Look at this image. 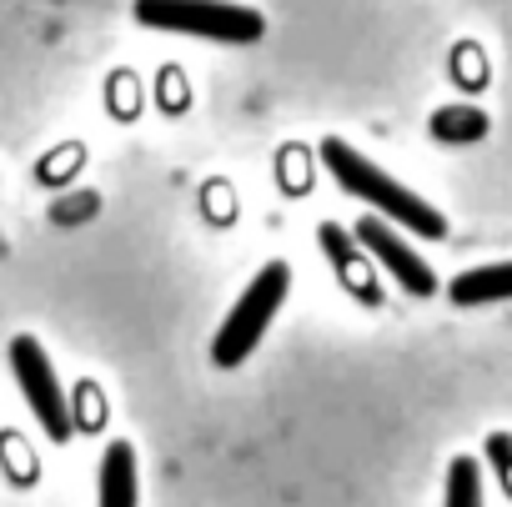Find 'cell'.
I'll list each match as a JSON object with an SVG mask.
<instances>
[{
  "instance_id": "cell-1",
  "label": "cell",
  "mask_w": 512,
  "mask_h": 507,
  "mask_svg": "<svg viewBox=\"0 0 512 507\" xmlns=\"http://www.w3.org/2000/svg\"><path fill=\"white\" fill-rule=\"evenodd\" d=\"M322 166H327V176L347 191V196H357V201H367V206H377L387 221H397L402 231H412V236H427V241H437V236H447V221H442V211L437 206H427L417 191H407L402 181H392L382 166H372L357 146H347V141H337V136H327L322 141Z\"/></svg>"
},
{
  "instance_id": "cell-2",
  "label": "cell",
  "mask_w": 512,
  "mask_h": 507,
  "mask_svg": "<svg viewBox=\"0 0 512 507\" xmlns=\"http://www.w3.org/2000/svg\"><path fill=\"white\" fill-rule=\"evenodd\" d=\"M136 21L146 31H176V36H201L226 46L262 41L267 31L262 11L236 6V0H136Z\"/></svg>"
},
{
  "instance_id": "cell-3",
  "label": "cell",
  "mask_w": 512,
  "mask_h": 507,
  "mask_svg": "<svg viewBox=\"0 0 512 507\" xmlns=\"http://www.w3.org/2000/svg\"><path fill=\"white\" fill-rule=\"evenodd\" d=\"M287 292H292V267H287V262H267L262 272L246 282V292L231 302V312H226V322H221V332H216V342H211V362H216V367L246 362V357L256 352V342L267 337L272 317L282 312Z\"/></svg>"
},
{
  "instance_id": "cell-4",
  "label": "cell",
  "mask_w": 512,
  "mask_h": 507,
  "mask_svg": "<svg viewBox=\"0 0 512 507\" xmlns=\"http://www.w3.org/2000/svg\"><path fill=\"white\" fill-rule=\"evenodd\" d=\"M11 372H16V382H21L31 412H36V422L46 427V437L51 442H66L71 427H76V417H71L66 387H61V377H56V367H51V357H46V347L36 337H16L11 342Z\"/></svg>"
},
{
  "instance_id": "cell-5",
  "label": "cell",
  "mask_w": 512,
  "mask_h": 507,
  "mask_svg": "<svg viewBox=\"0 0 512 507\" xmlns=\"http://www.w3.org/2000/svg\"><path fill=\"white\" fill-rule=\"evenodd\" d=\"M357 241H362V251H372V257L397 277V287H402L407 297H432V292H437L432 267L417 257V251H412L387 221H357Z\"/></svg>"
},
{
  "instance_id": "cell-6",
  "label": "cell",
  "mask_w": 512,
  "mask_h": 507,
  "mask_svg": "<svg viewBox=\"0 0 512 507\" xmlns=\"http://www.w3.org/2000/svg\"><path fill=\"white\" fill-rule=\"evenodd\" d=\"M322 251L332 257V267H337V277H342V287L352 292V297H362L367 307H377L382 302V292H377V282H372V272H367V257H362V241H357V231H342V226H322Z\"/></svg>"
},
{
  "instance_id": "cell-7",
  "label": "cell",
  "mask_w": 512,
  "mask_h": 507,
  "mask_svg": "<svg viewBox=\"0 0 512 507\" xmlns=\"http://www.w3.org/2000/svg\"><path fill=\"white\" fill-rule=\"evenodd\" d=\"M447 297L457 307H487V302H512V262H487V267H472L462 277H452Z\"/></svg>"
},
{
  "instance_id": "cell-8",
  "label": "cell",
  "mask_w": 512,
  "mask_h": 507,
  "mask_svg": "<svg viewBox=\"0 0 512 507\" xmlns=\"http://www.w3.org/2000/svg\"><path fill=\"white\" fill-rule=\"evenodd\" d=\"M96 507H136V447L111 442L101 457V482H96Z\"/></svg>"
},
{
  "instance_id": "cell-9",
  "label": "cell",
  "mask_w": 512,
  "mask_h": 507,
  "mask_svg": "<svg viewBox=\"0 0 512 507\" xmlns=\"http://www.w3.org/2000/svg\"><path fill=\"white\" fill-rule=\"evenodd\" d=\"M432 141L442 146H467V141H482L487 136V116L477 106H442L432 121H427Z\"/></svg>"
},
{
  "instance_id": "cell-10",
  "label": "cell",
  "mask_w": 512,
  "mask_h": 507,
  "mask_svg": "<svg viewBox=\"0 0 512 507\" xmlns=\"http://www.w3.org/2000/svg\"><path fill=\"white\" fill-rule=\"evenodd\" d=\"M442 507H482L477 457H452V467H447V502Z\"/></svg>"
},
{
  "instance_id": "cell-11",
  "label": "cell",
  "mask_w": 512,
  "mask_h": 507,
  "mask_svg": "<svg viewBox=\"0 0 512 507\" xmlns=\"http://www.w3.org/2000/svg\"><path fill=\"white\" fill-rule=\"evenodd\" d=\"M487 457L497 462V472H502V487H507V497H512V437H507V432H497V437L487 442Z\"/></svg>"
}]
</instances>
